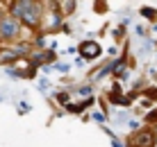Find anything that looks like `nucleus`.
<instances>
[{
    "label": "nucleus",
    "mask_w": 157,
    "mask_h": 147,
    "mask_svg": "<svg viewBox=\"0 0 157 147\" xmlns=\"http://www.w3.org/2000/svg\"><path fill=\"white\" fill-rule=\"evenodd\" d=\"M12 16H18V18H23V23L28 27H34L39 23V5L34 2H28V0H21V2H14L12 5Z\"/></svg>",
    "instance_id": "nucleus-1"
},
{
    "label": "nucleus",
    "mask_w": 157,
    "mask_h": 147,
    "mask_svg": "<svg viewBox=\"0 0 157 147\" xmlns=\"http://www.w3.org/2000/svg\"><path fill=\"white\" fill-rule=\"evenodd\" d=\"M16 34H18V23H16L14 16L0 20V36H2V39H14Z\"/></svg>",
    "instance_id": "nucleus-2"
},
{
    "label": "nucleus",
    "mask_w": 157,
    "mask_h": 147,
    "mask_svg": "<svg viewBox=\"0 0 157 147\" xmlns=\"http://www.w3.org/2000/svg\"><path fill=\"white\" fill-rule=\"evenodd\" d=\"M82 54L86 59H94V57H98L100 54V48H98V43H94V41H89V43H82Z\"/></svg>",
    "instance_id": "nucleus-3"
},
{
    "label": "nucleus",
    "mask_w": 157,
    "mask_h": 147,
    "mask_svg": "<svg viewBox=\"0 0 157 147\" xmlns=\"http://www.w3.org/2000/svg\"><path fill=\"white\" fill-rule=\"evenodd\" d=\"M137 145H139V147H153V145H155L153 134H150V131H141V134L137 136Z\"/></svg>",
    "instance_id": "nucleus-4"
},
{
    "label": "nucleus",
    "mask_w": 157,
    "mask_h": 147,
    "mask_svg": "<svg viewBox=\"0 0 157 147\" xmlns=\"http://www.w3.org/2000/svg\"><path fill=\"white\" fill-rule=\"evenodd\" d=\"M141 14L146 16V18H157V12H155V9H150V7H146V9H141Z\"/></svg>",
    "instance_id": "nucleus-5"
},
{
    "label": "nucleus",
    "mask_w": 157,
    "mask_h": 147,
    "mask_svg": "<svg viewBox=\"0 0 157 147\" xmlns=\"http://www.w3.org/2000/svg\"><path fill=\"white\" fill-rule=\"evenodd\" d=\"M14 57H16V52H2V54H0L2 61H9V59H14Z\"/></svg>",
    "instance_id": "nucleus-6"
},
{
    "label": "nucleus",
    "mask_w": 157,
    "mask_h": 147,
    "mask_svg": "<svg viewBox=\"0 0 157 147\" xmlns=\"http://www.w3.org/2000/svg\"><path fill=\"white\" fill-rule=\"evenodd\" d=\"M62 7L66 9V14H68V12H73V9H75V2H64Z\"/></svg>",
    "instance_id": "nucleus-7"
},
{
    "label": "nucleus",
    "mask_w": 157,
    "mask_h": 147,
    "mask_svg": "<svg viewBox=\"0 0 157 147\" xmlns=\"http://www.w3.org/2000/svg\"><path fill=\"white\" fill-rule=\"evenodd\" d=\"M0 20H2V18H0Z\"/></svg>",
    "instance_id": "nucleus-8"
}]
</instances>
